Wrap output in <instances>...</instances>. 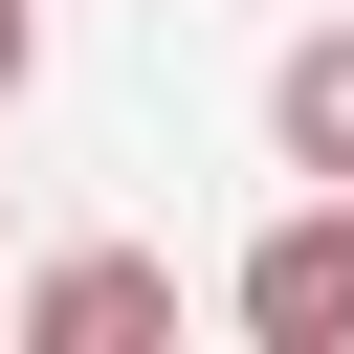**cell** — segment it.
I'll return each instance as SVG.
<instances>
[{"label":"cell","instance_id":"6da1fadb","mask_svg":"<svg viewBox=\"0 0 354 354\" xmlns=\"http://www.w3.org/2000/svg\"><path fill=\"white\" fill-rule=\"evenodd\" d=\"M243 332H266V354H354V177H310V199L243 243Z\"/></svg>","mask_w":354,"mask_h":354},{"label":"cell","instance_id":"7a4b0ae2","mask_svg":"<svg viewBox=\"0 0 354 354\" xmlns=\"http://www.w3.org/2000/svg\"><path fill=\"white\" fill-rule=\"evenodd\" d=\"M0 310H22L44 354H133V332H177V266H155V243H66V266H22Z\"/></svg>","mask_w":354,"mask_h":354},{"label":"cell","instance_id":"3957f363","mask_svg":"<svg viewBox=\"0 0 354 354\" xmlns=\"http://www.w3.org/2000/svg\"><path fill=\"white\" fill-rule=\"evenodd\" d=\"M266 155H288V177H354V22H310V44L266 66Z\"/></svg>","mask_w":354,"mask_h":354},{"label":"cell","instance_id":"277c9868","mask_svg":"<svg viewBox=\"0 0 354 354\" xmlns=\"http://www.w3.org/2000/svg\"><path fill=\"white\" fill-rule=\"evenodd\" d=\"M22 66H44V0H0V111H22Z\"/></svg>","mask_w":354,"mask_h":354}]
</instances>
